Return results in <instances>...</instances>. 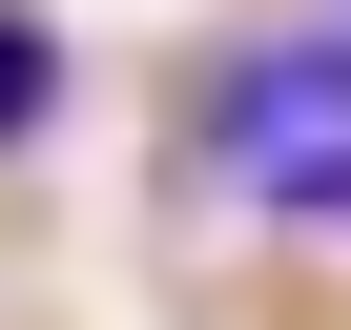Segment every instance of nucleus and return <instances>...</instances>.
Returning <instances> with one entry per match:
<instances>
[{
    "instance_id": "f257e3e1",
    "label": "nucleus",
    "mask_w": 351,
    "mask_h": 330,
    "mask_svg": "<svg viewBox=\"0 0 351 330\" xmlns=\"http://www.w3.org/2000/svg\"><path fill=\"white\" fill-rule=\"evenodd\" d=\"M207 165L269 186V227H351V42H248L207 83Z\"/></svg>"
},
{
    "instance_id": "f03ea898",
    "label": "nucleus",
    "mask_w": 351,
    "mask_h": 330,
    "mask_svg": "<svg viewBox=\"0 0 351 330\" xmlns=\"http://www.w3.org/2000/svg\"><path fill=\"white\" fill-rule=\"evenodd\" d=\"M42 124H62V21L0 0V144H42Z\"/></svg>"
}]
</instances>
